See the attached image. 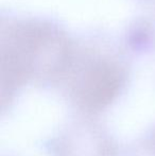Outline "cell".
I'll use <instances>...</instances> for the list:
<instances>
[{
    "mask_svg": "<svg viewBox=\"0 0 155 156\" xmlns=\"http://www.w3.org/2000/svg\"><path fill=\"white\" fill-rule=\"evenodd\" d=\"M56 156H112L115 149L110 136L91 122H81L54 141Z\"/></svg>",
    "mask_w": 155,
    "mask_h": 156,
    "instance_id": "obj_1",
    "label": "cell"
}]
</instances>
